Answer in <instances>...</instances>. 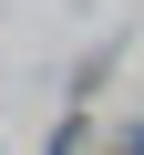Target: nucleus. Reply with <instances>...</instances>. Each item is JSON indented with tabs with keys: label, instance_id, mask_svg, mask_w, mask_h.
<instances>
[{
	"label": "nucleus",
	"instance_id": "obj_1",
	"mask_svg": "<svg viewBox=\"0 0 144 155\" xmlns=\"http://www.w3.org/2000/svg\"><path fill=\"white\" fill-rule=\"evenodd\" d=\"M113 155H144V124H124V134H113Z\"/></svg>",
	"mask_w": 144,
	"mask_h": 155
}]
</instances>
